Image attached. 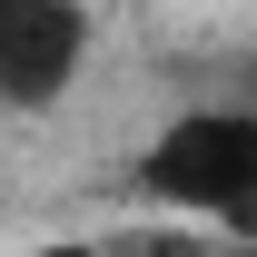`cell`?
Wrapping results in <instances>:
<instances>
[{
	"label": "cell",
	"mask_w": 257,
	"mask_h": 257,
	"mask_svg": "<svg viewBox=\"0 0 257 257\" xmlns=\"http://www.w3.org/2000/svg\"><path fill=\"white\" fill-rule=\"evenodd\" d=\"M139 178H149L168 208L237 218V198L257 188V109H198V119H178L159 149H149Z\"/></svg>",
	"instance_id": "6da1fadb"
},
{
	"label": "cell",
	"mask_w": 257,
	"mask_h": 257,
	"mask_svg": "<svg viewBox=\"0 0 257 257\" xmlns=\"http://www.w3.org/2000/svg\"><path fill=\"white\" fill-rule=\"evenodd\" d=\"M79 50H89L79 0H0V99L50 109V99L69 89Z\"/></svg>",
	"instance_id": "7a4b0ae2"
},
{
	"label": "cell",
	"mask_w": 257,
	"mask_h": 257,
	"mask_svg": "<svg viewBox=\"0 0 257 257\" xmlns=\"http://www.w3.org/2000/svg\"><path fill=\"white\" fill-rule=\"evenodd\" d=\"M30 257H99V247H30Z\"/></svg>",
	"instance_id": "3957f363"
}]
</instances>
